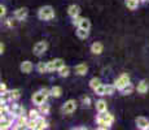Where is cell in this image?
<instances>
[{
  "label": "cell",
  "mask_w": 149,
  "mask_h": 130,
  "mask_svg": "<svg viewBox=\"0 0 149 130\" xmlns=\"http://www.w3.org/2000/svg\"><path fill=\"white\" fill-rule=\"evenodd\" d=\"M96 122H97V129L104 130V129H110V126L114 122V116L109 112H99L96 117Z\"/></svg>",
  "instance_id": "cell-1"
},
{
  "label": "cell",
  "mask_w": 149,
  "mask_h": 130,
  "mask_svg": "<svg viewBox=\"0 0 149 130\" xmlns=\"http://www.w3.org/2000/svg\"><path fill=\"white\" fill-rule=\"evenodd\" d=\"M38 17L42 21H49L54 18V11L51 5H44L38 11Z\"/></svg>",
  "instance_id": "cell-2"
},
{
  "label": "cell",
  "mask_w": 149,
  "mask_h": 130,
  "mask_svg": "<svg viewBox=\"0 0 149 130\" xmlns=\"http://www.w3.org/2000/svg\"><path fill=\"white\" fill-rule=\"evenodd\" d=\"M8 108H9V113H13L16 117L24 116L25 115V107L16 102H9L8 103Z\"/></svg>",
  "instance_id": "cell-3"
},
{
  "label": "cell",
  "mask_w": 149,
  "mask_h": 130,
  "mask_svg": "<svg viewBox=\"0 0 149 130\" xmlns=\"http://www.w3.org/2000/svg\"><path fill=\"white\" fill-rule=\"evenodd\" d=\"M128 83H130V76H128L127 73H123V74H121V76H119L116 79V82H114V86H116L117 90L121 91L126 85H128Z\"/></svg>",
  "instance_id": "cell-4"
},
{
  "label": "cell",
  "mask_w": 149,
  "mask_h": 130,
  "mask_svg": "<svg viewBox=\"0 0 149 130\" xmlns=\"http://www.w3.org/2000/svg\"><path fill=\"white\" fill-rule=\"evenodd\" d=\"M48 50V43L45 42V40H40V42H38L35 46H34V55L35 56H42V55H44V52Z\"/></svg>",
  "instance_id": "cell-5"
},
{
  "label": "cell",
  "mask_w": 149,
  "mask_h": 130,
  "mask_svg": "<svg viewBox=\"0 0 149 130\" xmlns=\"http://www.w3.org/2000/svg\"><path fill=\"white\" fill-rule=\"evenodd\" d=\"M75 109H77V102L73 99L68 100V102L62 105V112H64L65 115H71L73 112H75Z\"/></svg>",
  "instance_id": "cell-6"
},
{
  "label": "cell",
  "mask_w": 149,
  "mask_h": 130,
  "mask_svg": "<svg viewBox=\"0 0 149 130\" xmlns=\"http://www.w3.org/2000/svg\"><path fill=\"white\" fill-rule=\"evenodd\" d=\"M65 63L62 59H54L48 61V72H54V70H58L61 66H64Z\"/></svg>",
  "instance_id": "cell-7"
},
{
  "label": "cell",
  "mask_w": 149,
  "mask_h": 130,
  "mask_svg": "<svg viewBox=\"0 0 149 130\" xmlns=\"http://www.w3.org/2000/svg\"><path fill=\"white\" fill-rule=\"evenodd\" d=\"M47 99H48V98L45 96L42 91H36V92H34V95H33V102H34V104H36L38 107L40 105V104L47 102Z\"/></svg>",
  "instance_id": "cell-8"
},
{
  "label": "cell",
  "mask_w": 149,
  "mask_h": 130,
  "mask_svg": "<svg viewBox=\"0 0 149 130\" xmlns=\"http://www.w3.org/2000/svg\"><path fill=\"white\" fill-rule=\"evenodd\" d=\"M27 14H29L27 8H18V9L14 11V18L18 20V21H22V20H25L27 17Z\"/></svg>",
  "instance_id": "cell-9"
},
{
  "label": "cell",
  "mask_w": 149,
  "mask_h": 130,
  "mask_svg": "<svg viewBox=\"0 0 149 130\" xmlns=\"http://www.w3.org/2000/svg\"><path fill=\"white\" fill-rule=\"evenodd\" d=\"M136 126L139 129H141V130H148V128H149L148 118H145V117H143V116L137 117L136 118Z\"/></svg>",
  "instance_id": "cell-10"
},
{
  "label": "cell",
  "mask_w": 149,
  "mask_h": 130,
  "mask_svg": "<svg viewBox=\"0 0 149 130\" xmlns=\"http://www.w3.org/2000/svg\"><path fill=\"white\" fill-rule=\"evenodd\" d=\"M21 72L22 73H25V74H29V73H31V70L34 69V65H33V63L31 61H29V60H26V61H24V63H21Z\"/></svg>",
  "instance_id": "cell-11"
},
{
  "label": "cell",
  "mask_w": 149,
  "mask_h": 130,
  "mask_svg": "<svg viewBox=\"0 0 149 130\" xmlns=\"http://www.w3.org/2000/svg\"><path fill=\"white\" fill-rule=\"evenodd\" d=\"M136 90L139 94H147L148 90H149V85H148V82L147 81H140L139 83H137V86H136Z\"/></svg>",
  "instance_id": "cell-12"
},
{
  "label": "cell",
  "mask_w": 149,
  "mask_h": 130,
  "mask_svg": "<svg viewBox=\"0 0 149 130\" xmlns=\"http://www.w3.org/2000/svg\"><path fill=\"white\" fill-rule=\"evenodd\" d=\"M68 14L73 18V17L78 16V14H81V8H79V5L77 4H71L70 7L68 8Z\"/></svg>",
  "instance_id": "cell-13"
},
{
  "label": "cell",
  "mask_w": 149,
  "mask_h": 130,
  "mask_svg": "<svg viewBox=\"0 0 149 130\" xmlns=\"http://www.w3.org/2000/svg\"><path fill=\"white\" fill-rule=\"evenodd\" d=\"M104 50V46H102V43L100 42H95L92 43V46H91V52H92L93 55H100Z\"/></svg>",
  "instance_id": "cell-14"
},
{
  "label": "cell",
  "mask_w": 149,
  "mask_h": 130,
  "mask_svg": "<svg viewBox=\"0 0 149 130\" xmlns=\"http://www.w3.org/2000/svg\"><path fill=\"white\" fill-rule=\"evenodd\" d=\"M87 72H88V66L87 64H78L75 66V73L78 74V76H86L87 74Z\"/></svg>",
  "instance_id": "cell-15"
},
{
  "label": "cell",
  "mask_w": 149,
  "mask_h": 130,
  "mask_svg": "<svg viewBox=\"0 0 149 130\" xmlns=\"http://www.w3.org/2000/svg\"><path fill=\"white\" fill-rule=\"evenodd\" d=\"M48 128V122L45 121V118L43 117V115L36 120V130H44Z\"/></svg>",
  "instance_id": "cell-16"
},
{
  "label": "cell",
  "mask_w": 149,
  "mask_h": 130,
  "mask_svg": "<svg viewBox=\"0 0 149 130\" xmlns=\"http://www.w3.org/2000/svg\"><path fill=\"white\" fill-rule=\"evenodd\" d=\"M96 109L97 112H107L108 111V104L104 99H99L96 102Z\"/></svg>",
  "instance_id": "cell-17"
},
{
  "label": "cell",
  "mask_w": 149,
  "mask_h": 130,
  "mask_svg": "<svg viewBox=\"0 0 149 130\" xmlns=\"http://www.w3.org/2000/svg\"><path fill=\"white\" fill-rule=\"evenodd\" d=\"M88 35H90V30H86V29H82V27L77 29V37L79 39H87Z\"/></svg>",
  "instance_id": "cell-18"
},
{
  "label": "cell",
  "mask_w": 149,
  "mask_h": 130,
  "mask_svg": "<svg viewBox=\"0 0 149 130\" xmlns=\"http://www.w3.org/2000/svg\"><path fill=\"white\" fill-rule=\"evenodd\" d=\"M140 4V0H126V7L130 11H135Z\"/></svg>",
  "instance_id": "cell-19"
},
{
  "label": "cell",
  "mask_w": 149,
  "mask_h": 130,
  "mask_svg": "<svg viewBox=\"0 0 149 130\" xmlns=\"http://www.w3.org/2000/svg\"><path fill=\"white\" fill-rule=\"evenodd\" d=\"M36 70L39 73H47L48 72V63H44V61H39L36 64Z\"/></svg>",
  "instance_id": "cell-20"
},
{
  "label": "cell",
  "mask_w": 149,
  "mask_h": 130,
  "mask_svg": "<svg viewBox=\"0 0 149 130\" xmlns=\"http://www.w3.org/2000/svg\"><path fill=\"white\" fill-rule=\"evenodd\" d=\"M0 102L1 104H8L9 102H12V96H10V91L3 92L1 96H0Z\"/></svg>",
  "instance_id": "cell-21"
},
{
  "label": "cell",
  "mask_w": 149,
  "mask_h": 130,
  "mask_svg": "<svg viewBox=\"0 0 149 130\" xmlns=\"http://www.w3.org/2000/svg\"><path fill=\"white\" fill-rule=\"evenodd\" d=\"M135 90V87H134V85L132 83H128V85H126L125 87L121 90V92H122V95H130V94H132V91Z\"/></svg>",
  "instance_id": "cell-22"
},
{
  "label": "cell",
  "mask_w": 149,
  "mask_h": 130,
  "mask_svg": "<svg viewBox=\"0 0 149 130\" xmlns=\"http://www.w3.org/2000/svg\"><path fill=\"white\" fill-rule=\"evenodd\" d=\"M27 116H29L30 120H38V118L42 116V113H40V111H39V109H31V111L29 112Z\"/></svg>",
  "instance_id": "cell-23"
},
{
  "label": "cell",
  "mask_w": 149,
  "mask_h": 130,
  "mask_svg": "<svg viewBox=\"0 0 149 130\" xmlns=\"http://www.w3.org/2000/svg\"><path fill=\"white\" fill-rule=\"evenodd\" d=\"M51 94H52L53 98H60L62 95V89L60 87V86H53V87L51 89Z\"/></svg>",
  "instance_id": "cell-24"
},
{
  "label": "cell",
  "mask_w": 149,
  "mask_h": 130,
  "mask_svg": "<svg viewBox=\"0 0 149 130\" xmlns=\"http://www.w3.org/2000/svg\"><path fill=\"white\" fill-rule=\"evenodd\" d=\"M57 72H58L60 77H69V74H70V68L66 66V65H64V66H61Z\"/></svg>",
  "instance_id": "cell-25"
},
{
  "label": "cell",
  "mask_w": 149,
  "mask_h": 130,
  "mask_svg": "<svg viewBox=\"0 0 149 130\" xmlns=\"http://www.w3.org/2000/svg\"><path fill=\"white\" fill-rule=\"evenodd\" d=\"M100 85H102L101 83V79H100V78H92V79L90 81V87L92 89V90H96L97 87H99Z\"/></svg>",
  "instance_id": "cell-26"
},
{
  "label": "cell",
  "mask_w": 149,
  "mask_h": 130,
  "mask_svg": "<svg viewBox=\"0 0 149 130\" xmlns=\"http://www.w3.org/2000/svg\"><path fill=\"white\" fill-rule=\"evenodd\" d=\"M39 111H40L42 115H48V113H49V111H51L49 104H47V102L40 104V105H39Z\"/></svg>",
  "instance_id": "cell-27"
},
{
  "label": "cell",
  "mask_w": 149,
  "mask_h": 130,
  "mask_svg": "<svg viewBox=\"0 0 149 130\" xmlns=\"http://www.w3.org/2000/svg\"><path fill=\"white\" fill-rule=\"evenodd\" d=\"M10 96H12V102H16L21 98V90L18 89H14V90H10Z\"/></svg>",
  "instance_id": "cell-28"
},
{
  "label": "cell",
  "mask_w": 149,
  "mask_h": 130,
  "mask_svg": "<svg viewBox=\"0 0 149 130\" xmlns=\"http://www.w3.org/2000/svg\"><path fill=\"white\" fill-rule=\"evenodd\" d=\"M78 27H82V29H86V30H90L91 29V21L88 18H83L79 24Z\"/></svg>",
  "instance_id": "cell-29"
},
{
  "label": "cell",
  "mask_w": 149,
  "mask_h": 130,
  "mask_svg": "<svg viewBox=\"0 0 149 130\" xmlns=\"http://www.w3.org/2000/svg\"><path fill=\"white\" fill-rule=\"evenodd\" d=\"M116 86L114 85H105V95H111L114 94V91H116Z\"/></svg>",
  "instance_id": "cell-30"
},
{
  "label": "cell",
  "mask_w": 149,
  "mask_h": 130,
  "mask_svg": "<svg viewBox=\"0 0 149 130\" xmlns=\"http://www.w3.org/2000/svg\"><path fill=\"white\" fill-rule=\"evenodd\" d=\"M93 91H95L96 95H100V96H102V95H105V85H100L99 87H97L96 90H93Z\"/></svg>",
  "instance_id": "cell-31"
},
{
  "label": "cell",
  "mask_w": 149,
  "mask_h": 130,
  "mask_svg": "<svg viewBox=\"0 0 149 130\" xmlns=\"http://www.w3.org/2000/svg\"><path fill=\"white\" fill-rule=\"evenodd\" d=\"M26 129L29 130H36V120H29L27 125H26Z\"/></svg>",
  "instance_id": "cell-32"
},
{
  "label": "cell",
  "mask_w": 149,
  "mask_h": 130,
  "mask_svg": "<svg viewBox=\"0 0 149 130\" xmlns=\"http://www.w3.org/2000/svg\"><path fill=\"white\" fill-rule=\"evenodd\" d=\"M82 20H83V17H81V14H78V16L73 17V21H71V22H73V25H74V26H77V27H78Z\"/></svg>",
  "instance_id": "cell-33"
},
{
  "label": "cell",
  "mask_w": 149,
  "mask_h": 130,
  "mask_svg": "<svg viewBox=\"0 0 149 130\" xmlns=\"http://www.w3.org/2000/svg\"><path fill=\"white\" fill-rule=\"evenodd\" d=\"M82 104L84 107H91V98L90 96H83L82 98Z\"/></svg>",
  "instance_id": "cell-34"
},
{
  "label": "cell",
  "mask_w": 149,
  "mask_h": 130,
  "mask_svg": "<svg viewBox=\"0 0 149 130\" xmlns=\"http://www.w3.org/2000/svg\"><path fill=\"white\" fill-rule=\"evenodd\" d=\"M5 13H7V8H5L4 5L1 4V5H0V17L3 18V17L5 16Z\"/></svg>",
  "instance_id": "cell-35"
},
{
  "label": "cell",
  "mask_w": 149,
  "mask_h": 130,
  "mask_svg": "<svg viewBox=\"0 0 149 130\" xmlns=\"http://www.w3.org/2000/svg\"><path fill=\"white\" fill-rule=\"evenodd\" d=\"M8 89H7V85H5L4 82L0 83V94H3V92H7Z\"/></svg>",
  "instance_id": "cell-36"
},
{
  "label": "cell",
  "mask_w": 149,
  "mask_h": 130,
  "mask_svg": "<svg viewBox=\"0 0 149 130\" xmlns=\"http://www.w3.org/2000/svg\"><path fill=\"white\" fill-rule=\"evenodd\" d=\"M5 25H7L8 27H12V26H14V21L12 18H8V20H5Z\"/></svg>",
  "instance_id": "cell-37"
},
{
  "label": "cell",
  "mask_w": 149,
  "mask_h": 130,
  "mask_svg": "<svg viewBox=\"0 0 149 130\" xmlns=\"http://www.w3.org/2000/svg\"><path fill=\"white\" fill-rule=\"evenodd\" d=\"M4 51H5V46L1 43V44H0V53L3 55V53H4Z\"/></svg>",
  "instance_id": "cell-38"
},
{
  "label": "cell",
  "mask_w": 149,
  "mask_h": 130,
  "mask_svg": "<svg viewBox=\"0 0 149 130\" xmlns=\"http://www.w3.org/2000/svg\"><path fill=\"white\" fill-rule=\"evenodd\" d=\"M148 130H149V128H148Z\"/></svg>",
  "instance_id": "cell-39"
},
{
  "label": "cell",
  "mask_w": 149,
  "mask_h": 130,
  "mask_svg": "<svg viewBox=\"0 0 149 130\" xmlns=\"http://www.w3.org/2000/svg\"><path fill=\"white\" fill-rule=\"evenodd\" d=\"M148 1H149V0H148Z\"/></svg>",
  "instance_id": "cell-40"
}]
</instances>
